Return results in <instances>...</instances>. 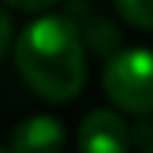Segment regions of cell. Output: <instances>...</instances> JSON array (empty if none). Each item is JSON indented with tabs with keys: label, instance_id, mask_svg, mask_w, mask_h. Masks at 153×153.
I'll return each mask as SVG.
<instances>
[{
	"label": "cell",
	"instance_id": "obj_1",
	"mask_svg": "<svg viewBox=\"0 0 153 153\" xmlns=\"http://www.w3.org/2000/svg\"><path fill=\"white\" fill-rule=\"evenodd\" d=\"M85 41L66 13H50L28 22L16 38V69L38 97L66 103L81 94L88 78Z\"/></svg>",
	"mask_w": 153,
	"mask_h": 153
},
{
	"label": "cell",
	"instance_id": "obj_2",
	"mask_svg": "<svg viewBox=\"0 0 153 153\" xmlns=\"http://www.w3.org/2000/svg\"><path fill=\"white\" fill-rule=\"evenodd\" d=\"M103 94L125 113H153V50L128 47L103 66Z\"/></svg>",
	"mask_w": 153,
	"mask_h": 153
},
{
	"label": "cell",
	"instance_id": "obj_3",
	"mask_svg": "<svg viewBox=\"0 0 153 153\" xmlns=\"http://www.w3.org/2000/svg\"><path fill=\"white\" fill-rule=\"evenodd\" d=\"M131 128L113 109H94L78 125V153H128Z\"/></svg>",
	"mask_w": 153,
	"mask_h": 153
},
{
	"label": "cell",
	"instance_id": "obj_4",
	"mask_svg": "<svg viewBox=\"0 0 153 153\" xmlns=\"http://www.w3.org/2000/svg\"><path fill=\"white\" fill-rule=\"evenodd\" d=\"M66 128L53 116H28L13 128L10 153H62Z\"/></svg>",
	"mask_w": 153,
	"mask_h": 153
},
{
	"label": "cell",
	"instance_id": "obj_5",
	"mask_svg": "<svg viewBox=\"0 0 153 153\" xmlns=\"http://www.w3.org/2000/svg\"><path fill=\"white\" fill-rule=\"evenodd\" d=\"M66 16H69V13H66ZM72 22H75V19H72ZM75 25H78V31H81V41H85V47H88L91 53H97V56L113 59L119 50H125L119 31H116V25L109 22L103 13H88L85 22H75Z\"/></svg>",
	"mask_w": 153,
	"mask_h": 153
},
{
	"label": "cell",
	"instance_id": "obj_6",
	"mask_svg": "<svg viewBox=\"0 0 153 153\" xmlns=\"http://www.w3.org/2000/svg\"><path fill=\"white\" fill-rule=\"evenodd\" d=\"M113 3L128 25L141 31H153V0H113Z\"/></svg>",
	"mask_w": 153,
	"mask_h": 153
},
{
	"label": "cell",
	"instance_id": "obj_7",
	"mask_svg": "<svg viewBox=\"0 0 153 153\" xmlns=\"http://www.w3.org/2000/svg\"><path fill=\"white\" fill-rule=\"evenodd\" d=\"M3 3L13 6V10H22V13H41L50 3H56V0H3Z\"/></svg>",
	"mask_w": 153,
	"mask_h": 153
},
{
	"label": "cell",
	"instance_id": "obj_8",
	"mask_svg": "<svg viewBox=\"0 0 153 153\" xmlns=\"http://www.w3.org/2000/svg\"><path fill=\"white\" fill-rule=\"evenodd\" d=\"M10 38H13V22H10V13L0 6V59H3L6 47H10Z\"/></svg>",
	"mask_w": 153,
	"mask_h": 153
},
{
	"label": "cell",
	"instance_id": "obj_9",
	"mask_svg": "<svg viewBox=\"0 0 153 153\" xmlns=\"http://www.w3.org/2000/svg\"><path fill=\"white\" fill-rule=\"evenodd\" d=\"M144 153H153V147H147V150H144Z\"/></svg>",
	"mask_w": 153,
	"mask_h": 153
},
{
	"label": "cell",
	"instance_id": "obj_10",
	"mask_svg": "<svg viewBox=\"0 0 153 153\" xmlns=\"http://www.w3.org/2000/svg\"><path fill=\"white\" fill-rule=\"evenodd\" d=\"M0 153H10V150H3V147H0Z\"/></svg>",
	"mask_w": 153,
	"mask_h": 153
}]
</instances>
